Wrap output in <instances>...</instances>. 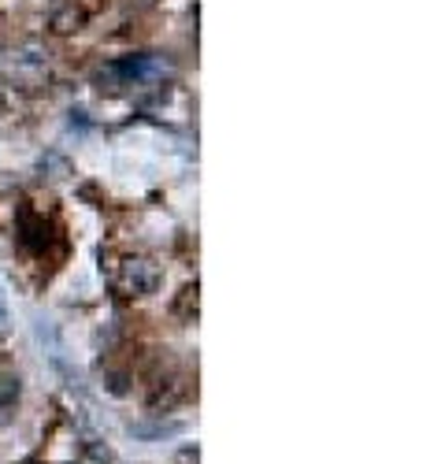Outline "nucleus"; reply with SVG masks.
<instances>
[{
	"mask_svg": "<svg viewBox=\"0 0 445 464\" xmlns=\"http://www.w3.org/2000/svg\"><path fill=\"white\" fill-rule=\"evenodd\" d=\"M156 74V60L148 56H127V60H111L104 67L93 71V82L108 93H119V90H130V86H141Z\"/></svg>",
	"mask_w": 445,
	"mask_h": 464,
	"instance_id": "1",
	"label": "nucleus"
},
{
	"mask_svg": "<svg viewBox=\"0 0 445 464\" xmlns=\"http://www.w3.org/2000/svg\"><path fill=\"white\" fill-rule=\"evenodd\" d=\"M116 290L123 297H148L160 290V267L145 256H127L116 272Z\"/></svg>",
	"mask_w": 445,
	"mask_h": 464,
	"instance_id": "2",
	"label": "nucleus"
},
{
	"mask_svg": "<svg viewBox=\"0 0 445 464\" xmlns=\"http://www.w3.org/2000/svg\"><path fill=\"white\" fill-rule=\"evenodd\" d=\"M49 26H52V34H74L86 26V12L74 5V0H56L49 12Z\"/></svg>",
	"mask_w": 445,
	"mask_h": 464,
	"instance_id": "3",
	"label": "nucleus"
},
{
	"mask_svg": "<svg viewBox=\"0 0 445 464\" xmlns=\"http://www.w3.org/2000/svg\"><path fill=\"white\" fill-rule=\"evenodd\" d=\"M19 375H12V372H0V409H15V401H19Z\"/></svg>",
	"mask_w": 445,
	"mask_h": 464,
	"instance_id": "4",
	"label": "nucleus"
},
{
	"mask_svg": "<svg viewBox=\"0 0 445 464\" xmlns=\"http://www.w3.org/2000/svg\"><path fill=\"white\" fill-rule=\"evenodd\" d=\"M175 313H178L182 320H190V324L197 320V283L182 290V297L175 301Z\"/></svg>",
	"mask_w": 445,
	"mask_h": 464,
	"instance_id": "5",
	"label": "nucleus"
}]
</instances>
